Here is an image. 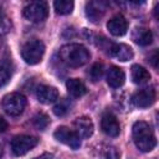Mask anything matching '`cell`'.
Listing matches in <instances>:
<instances>
[{"instance_id": "obj_1", "label": "cell", "mask_w": 159, "mask_h": 159, "mask_svg": "<svg viewBox=\"0 0 159 159\" xmlns=\"http://www.w3.org/2000/svg\"><path fill=\"white\" fill-rule=\"evenodd\" d=\"M89 51L81 43H68L60 48V58L70 67H81L89 60Z\"/></svg>"}, {"instance_id": "obj_2", "label": "cell", "mask_w": 159, "mask_h": 159, "mask_svg": "<svg viewBox=\"0 0 159 159\" xmlns=\"http://www.w3.org/2000/svg\"><path fill=\"white\" fill-rule=\"evenodd\" d=\"M133 132V140L135 147L143 152V153H148L150 150L154 149V147L157 145V139L155 135L150 128V125L144 122V120H138L133 124L132 128Z\"/></svg>"}, {"instance_id": "obj_3", "label": "cell", "mask_w": 159, "mask_h": 159, "mask_svg": "<svg viewBox=\"0 0 159 159\" xmlns=\"http://www.w3.org/2000/svg\"><path fill=\"white\" fill-rule=\"evenodd\" d=\"M45 53V45L39 39L27 40L21 47V57L29 65H37L41 62Z\"/></svg>"}, {"instance_id": "obj_4", "label": "cell", "mask_w": 159, "mask_h": 159, "mask_svg": "<svg viewBox=\"0 0 159 159\" xmlns=\"http://www.w3.org/2000/svg\"><path fill=\"white\" fill-rule=\"evenodd\" d=\"M98 46L109 56H113L122 62H125L133 58V50L125 43H113L107 39H103L99 41Z\"/></svg>"}, {"instance_id": "obj_5", "label": "cell", "mask_w": 159, "mask_h": 159, "mask_svg": "<svg viewBox=\"0 0 159 159\" xmlns=\"http://www.w3.org/2000/svg\"><path fill=\"white\" fill-rule=\"evenodd\" d=\"M1 106H2V109L9 116L16 117L24 112V109L26 107V98L24 94L19 93V92H12V93L6 94L2 98Z\"/></svg>"}, {"instance_id": "obj_6", "label": "cell", "mask_w": 159, "mask_h": 159, "mask_svg": "<svg viewBox=\"0 0 159 159\" xmlns=\"http://www.w3.org/2000/svg\"><path fill=\"white\" fill-rule=\"evenodd\" d=\"M22 14L31 22H41L48 15V5L46 1H31L24 7Z\"/></svg>"}, {"instance_id": "obj_7", "label": "cell", "mask_w": 159, "mask_h": 159, "mask_svg": "<svg viewBox=\"0 0 159 159\" xmlns=\"http://www.w3.org/2000/svg\"><path fill=\"white\" fill-rule=\"evenodd\" d=\"M37 143H39V138L34 135H27V134L16 135L11 140V150L16 157H20L30 152L32 148H35Z\"/></svg>"}, {"instance_id": "obj_8", "label": "cell", "mask_w": 159, "mask_h": 159, "mask_svg": "<svg viewBox=\"0 0 159 159\" xmlns=\"http://www.w3.org/2000/svg\"><path fill=\"white\" fill-rule=\"evenodd\" d=\"M53 137H55L56 140H58L60 143H63L65 145L70 147L73 150H77L81 147V139H80V137L76 134L75 130H71L67 127H63V125L62 127H58L55 130Z\"/></svg>"}, {"instance_id": "obj_9", "label": "cell", "mask_w": 159, "mask_h": 159, "mask_svg": "<svg viewBox=\"0 0 159 159\" xmlns=\"http://www.w3.org/2000/svg\"><path fill=\"white\" fill-rule=\"evenodd\" d=\"M132 102L135 107L147 108L155 102V89L153 87H144L132 96Z\"/></svg>"}, {"instance_id": "obj_10", "label": "cell", "mask_w": 159, "mask_h": 159, "mask_svg": "<svg viewBox=\"0 0 159 159\" xmlns=\"http://www.w3.org/2000/svg\"><path fill=\"white\" fill-rule=\"evenodd\" d=\"M73 125H75V132L80 138H89L93 134L94 125H93L92 119L87 116L76 118Z\"/></svg>"}, {"instance_id": "obj_11", "label": "cell", "mask_w": 159, "mask_h": 159, "mask_svg": "<svg viewBox=\"0 0 159 159\" xmlns=\"http://www.w3.org/2000/svg\"><path fill=\"white\" fill-rule=\"evenodd\" d=\"M107 10V2L104 1H89L86 5V16L92 22H98Z\"/></svg>"}, {"instance_id": "obj_12", "label": "cell", "mask_w": 159, "mask_h": 159, "mask_svg": "<svg viewBox=\"0 0 159 159\" xmlns=\"http://www.w3.org/2000/svg\"><path fill=\"white\" fill-rule=\"evenodd\" d=\"M107 29L113 36H123L128 30V21L123 15H114L108 20Z\"/></svg>"}, {"instance_id": "obj_13", "label": "cell", "mask_w": 159, "mask_h": 159, "mask_svg": "<svg viewBox=\"0 0 159 159\" xmlns=\"http://www.w3.org/2000/svg\"><path fill=\"white\" fill-rule=\"evenodd\" d=\"M36 97H37L39 102H41L43 104H50L58 99V91L56 87L41 84L36 89Z\"/></svg>"}, {"instance_id": "obj_14", "label": "cell", "mask_w": 159, "mask_h": 159, "mask_svg": "<svg viewBox=\"0 0 159 159\" xmlns=\"http://www.w3.org/2000/svg\"><path fill=\"white\" fill-rule=\"evenodd\" d=\"M101 128L109 137H117L119 134V132H120V125H119L118 119L113 114H111V113L104 114L102 117Z\"/></svg>"}, {"instance_id": "obj_15", "label": "cell", "mask_w": 159, "mask_h": 159, "mask_svg": "<svg viewBox=\"0 0 159 159\" xmlns=\"http://www.w3.org/2000/svg\"><path fill=\"white\" fill-rule=\"evenodd\" d=\"M124 81H125V73L122 68H119L117 66L109 67V70L107 72V83L112 88H118V87L123 86Z\"/></svg>"}, {"instance_id": "obj_16", "label": "cell", "mask_w": 159, "mask_h": 159, "mask_svg": "<svg viewBox=\"0 0 159 159\" xmlns=\"http://www.w3.org/2000/svg\"><path fill=\"white\" fill-rule=\"evenodd\" d=\"M132 39L139 46H148L153 42V34L147 27H135L132 32Z\"/></svg>"}, {"instance_id": "obj_17", "label": "cell", "mask_w": 159, "mask_h": 159, "mask_svg": "<svg viewBox=\"0 0 159 159\" xmlns=\"http://www.w3.org/2000/svg\"><path fill=\"white\" fill-rule=\"evenodd\" d=\"M66 87H67V92L70 93V96H72L75 98H80V97H82V96H84L87 93L86 84L78 78L67 80Z\"/></svg>"}, {"instance_id": "obj_18", "label": "cell", "mask_w": 159, "mask_h": 159, "mask_svg": "<svg viewBox=\"0 0 159 159\" xmlns=\"http://www.w3.org/2000/svg\"><path fill=\"white\" fill-rule=\"evenodd\" d=\"M14 72V65L10 58H1L0 60V88L7 84L11 80Z\"/></svg>"}, {"instance_id": "obj_19", "label": "cell", "mask_w": 159, "mask_h": 159, "mask_svg": "<svg viewBox=\"0 0 159 159\" xmlns=\"http://www.w3.org/2000/svg\"><path fill=\"white\" fill-rule=\"evenodd\" d=\"M96 159H119V153L118 150L107 144H101L96 149Z\"/></svg>"}, {"instance_id": "obj_20", "label": "cell", "mask_w": 159, "mask_h": 159, "mask_svg": "<svg viewBox=\"0 0 159 159\" xmlns=\"http://www.w3.org/2000/svg\"><path fill=\"white\" fill-rule=\"evenodd\" d=\"M130 73H132L133 82L137 84H144L150 80V73L148 72V70H145L143 66H139V65H133Z\"/></svg>"}, {"instance_id": "obj_21", "label": "cell", "mask_w": 159, "mask_h": 159, "mask_svg": "<svg viewBox=\"0 0 159 159\" xmlns=\"http://www.w3.org/2000/svg\"><path fill=\"white\" fill-rule=\"evenodd\" d=\"M73 1H68V0H56L53 1V9L56 11V14L60 15H67L71 14L73 10Z\"/></svg>"}, {"instance_id": "obj_22", "label": "cell", "mask_w": 159, "mask_h": 159, "mask_svg": "<svg viewBox=\"0 0 159 159\" xmlns=\"http://www.w3.org/2000/svg\"><path fill=\"white\" fill-rule=\"evenodd\" d=\"M71 107H72V103L70 102V99H67V98H62V99H60L56 104H55V107H53V113L57 116V117H63V116H66L70 111H71Z\"/></svg>"}, {"instance_id": "obj_23", "label": "cell", "mask_w": 159, "mask_h": 159, "mask_svg": "<svg viewBox=\"0 0 159 159\" xmlns=\"http://www.w3.org/2000/svg\"><path fill=\"white\" fill-rule=\"evenodd\" d=\"M32 123H34V125H35L37 129L43 130V129H45V128L48 125L50 119H48L47 114H45V113L40 112V113H37V114H36V116L32 118Z\"/></svg>"}, {"instance_id": "obj_24", "label": "cell", "mask_w": 159, "mask_h": 159, "mask_svg": "<svg viewBox=\"0 0 159 159\" xmlns=\"http://www.w3.org/2000/svg\"><path fill=\"white\" fill-rule=\"evenodd\" d=\"M103 72H104V68H103V65L99 63V62H96L92 65L88 75H89V78L93 81V82H97L101 80V77L103 76Z\"/></svg>"}, {"instance_id": "obj_25", "label": "cell", "mask_w": 159, "mask_h": 159, "mask_svg": "<svg viewBox=\"0 0 159 159\" xmlns=\"http://www.w3.org/2000/svg\"><path fill=\"white\" fill-rule=\"evenodd\" d=\"M7 27V21H6V16H5V12H4V9L2 6L0 5V29L5 30Z\"/></svg>"}, {"instance_id": "obj_26", "label": "cell", "mask_w": 159, "mask_h": 159, "mask_svg": "<svg viewBox=\"0 0 159 159\" xmlns=\"http://www.w3.org/2000/svg\"><path fill=\"white\" fill-rule=\"evenodd\" d=\"M148 61L152 63V66H153L154 68L158 67V51H157V50L153 51V53L149 56V60H148Z\"/></svg>"}, {"instance_id": "obj_27", "label": "cell", "mask_w": 159, "mask_h": 159, "mask_svg": "<svg viewBox=\"0 0 159 159\" xmlns=\"http://www.w3.org/2000/svg\"><path fill=\"white\" fill-rule=\"evenodd\" d=\"M7 129V122L0 116V133H2V132H5Z\"/></svg>"}, {"instance_id": "obj_28", "label": "cell", "mask_w": 159, "mask_h": 159, "mask_svg": "<svg viewBox=\"0 0 159 159\" xmlns=\"http://www.w3.org/2000/svg\"><path fill=\"white\" fill-rule=\"evenodd\" d=\"M35 159H52V154H50V153H43L42 155H40V157H37V158H35Z\"/></svg>"}, {"instance_id": "obj_29", "label": "cell", "mask_w": 159, "mask_h": 159, "mask_svg": "<svg viewBox=\"0 0 159 159\" xmlns=\"http://www.w3.org/2000/svg\"><path fill=\"white\" fill-rule=\"evenodd\" d=\"M1 157H2V147L0 144V159H1Z\"/></svg>"}]
</instances>
